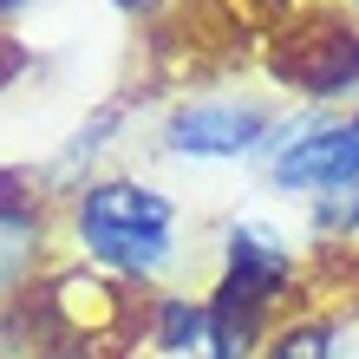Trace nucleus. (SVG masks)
Segmentation results:
<instances>
[{"mask_svg": "<svg viewBox=\"0 0 359 359\" xmlns=\"http://www.w3.org/2000/svg\"><path fill=\"white\" fill-rule=\"evenodd\" d=\"M118 7H151V0H118Z\"/></svg>", "mask_w": 359, "mask_h": 359, "instance_id": "obj_10", "label": "nucleus"}, {"mask_svg": "<svg viewBox=\"0 0 359 359\" xmlns=\"http://www.w3.org/2000/svg\"><path fill=\"white\" fill-rule=\"evenodd\" d=\"M39 248H46V216L20 183L0 177V301L39 268Z\"/></svg>", "mask_w": 359, "mask_h": 359, "instance_id": "obj_5", "label": "nucleus"}, {"mask_svg": "<svg viewBox=\"0 0 359 359\" xmlns=\"http://www.w3.org/2000/svg\"><path fill=\"white\" fill-rule=\"evenodd\" d=\"M268 177L281 189L320 196L359 183V111L353 118H294L268 144Z\"/></svg>", "mask_w": 359, "mask_h": 359, "instance_id": "obj_2", "label": "nucleus"}, {"mask_svg": "<svg viewBox=\"0 0 359 359\" xmlns=\"http://www.w3.org/2000/svg\"><path fill=\"white\" fill-rule=\"evenodd\" d=\"M320 359H359V313L320 327Z\"/></svg>", "mask_w": 359, "mask_h": 359, "instance_id": "obj_8", "label": "nucleus"}, {"mask_svg": "<svg viewBox=\"0 0 359 359\" xmlns=\"http://www.w3.org/2000/svg\"><path fill=\"white\" fill-rule=\"evenodd\" d=\"M274 124L262 104H229V98H203V104H183V111L163 124V144L177 157H268L274 144Z\"/></svg>", "mask_w": 359, "mask_h": 359, "instance_id": "obj_3", "label": "nucleus"}, {"mask_svg": "<svg viewBox=\"0 0 359 359\" xmlns=\"http://www.w3.org/2000/svg\"><path fill=\"white\" fill-rule=\"evenodd\" d=\"M79 242L86 255L131 274V281H157L177 262V209L137 177H104L79 189Z\"/></svg>", "mask_w": 359, "mask_h": 359, "instance_id": "obj_1", "label": "nucleus"}, {"mask_svg": "<svg viewBox=\"0 0 359 359\" xmlns=\"http://www.w3.org/2000/svg\"><path fill=\"white\" fill-rule=\"evenodd\" d=\"M20 7H33V0H0V20H7V13H20Z\"/></svg>", "mask_w": 359, "mask_h": 359, "instance_id": "obj_9", "label": "nucleus"}, {"mask_svg": "<svg viewBox=\"0 0 359 359\" xmlns=\"http://www.w3.org/2000/svg\"><path fill=\"white\" fill-rule=\"evenodd\" d=\"M157 346L163 353L209 346V301H163L157 307Z\"/></svg>", "mask_w": 359, "mask_h": 359, "instance_id": "obj_6", "label": "nucleus"}, {"mask_svg": "<svg viewBox=\"0 0 359 359\" xmlns=\"http://www.w3.org/2000/svg\"><path fill=\"white\" fill-rule=\"evenodd\" d=\"M313 222H320L327 236H353V229H359V183L320 189V196H313Z\"/></svg>", "mask_w": 359, "mask_h": 359, "instance_id": "obj_7", "label": "nucleus"}, {"mask_svg": "<svg viewBox=\"0 0 359 359\" xmlns=\"http://www.w3.org/2000/svg\"><path fill=\"white\" fill-rule=\"evenodd\" d=\"M229 274H222V287H236L248 294V301H274L287 281H294V248L281 229H268V222H229Z\"/></svg>", "mask_w": 359, "mask_h": 359, "instance_id": "obj_4", "label": "nucleus"}]
</instances>
